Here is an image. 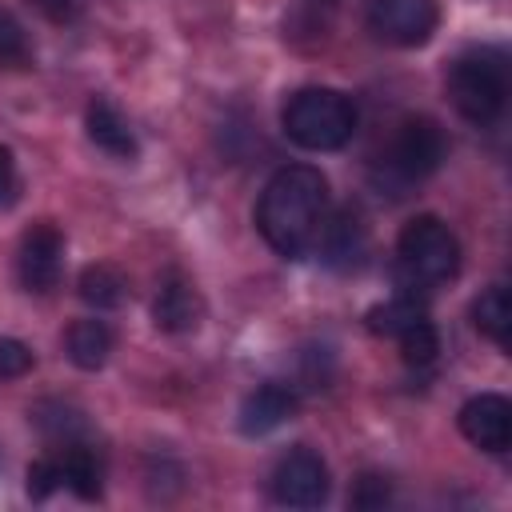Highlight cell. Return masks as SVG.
Segmentation results:
<instances>
[{"label": "cell", "mask_w": 512, "mask_h": 512, "mask_svg": "<svg viewBox=\"0 0 512 512\" xmlns=\"http://www.w3.org/2000/svg\"><path fill=\"white\" fill-rule=\"evenodd\" d=\"M328 216V180L312 164H284L268 176L256 200V232L284 260H304L316 252Z\"/></svg>", "instance_id": "1"}, {"label": "cell", "mask_w": 512, "mask_h": 512, "mask_svg": "<svg viewBox=\"0 0 512 512\" xmlns=\"http://www.w3.org/2000/svg\"><path fill=\"white\" fill-rule=\"evenodd\" d=\"M356 104L352 96H344L340 88L328 84H308L296 88L284 108H280V128L284 136L304 148V152H336L352 140L356 132Z\"/></svg>", "instance_id": "2"}, {"label": "cell", "mask_w": 512, "mask_h": 512, "mask_svg": "<svg viewBox=\"0 0 512 512\" xmlns=\"http://www.w3.org/2000/svg\"><path fill=\"white\" fill-rule=\"evenodd\" d=\"M448 100L468 124L500 120L508 104V56L500 48H468L448 68Z\"/></svg>", "instance_id": "3"}, {"label": "cell", "mask_w": 512, "mask_h": 512, "mask_svg": "<svg viewBox=\"0 0 512 512\" xmlns=\"http://www.w3.org/2000/svg\"><path fill=\"white\" fill-rule=\"evenodd\" d=\"M396 260L408 288H440L460 272V240L440 216L420 212L400 228Z\"/></svg>", "instance_id": "4"}, {"label": "cell", "mask_w": 512, "mask_h": 512, "mask_svg": "<svg viewBox=\"0 0 512 512\" xmlns=\"http://www.w3.org/2000/svg\"><path fill=\"white\" fill-rule=\"evenodd\" d=\"M448 156V140H444V128L432 120V116H408L388 152L380 156V168H376V180L388 184L396 196H404V188L428 180Z\"/></svg>", "instance_id": "5"}, {"label": "cell", "mask_w": 512, "mask_h": 512, "mask_svg": "<svg viewBox=\"0 0 512 512\" xmlns=\"http://www.w3.org/2000/svg\"><path fill=\"white\" fill-rule=\"evenodd\" d=\"M440 24L436 0H364V28L392 48H424Z\"/></svg>", "instance_id": "6"}, {"label": "cell", "mask_w": 512, "mask_h": 512, "mask_svg": "<svg viewBox=\"0 0 512 512\" xmlns=\"http://www.w3.org/2000/svg\"><path fill=\"white\" fill-rule=\"evenodd\" d=\"M272 500L284 508H320L332 492L328 464L312 448H292L272 468Z\"/></svg>", "instance_id": "7"}, {"label": "cell", "mask_w": 512, "mask_h": 512, "mask_svg": "<svg viewBox=\"0 0 512 512\" xmlns=\"http://www.w3.org/2000/svg\"><path fill=\"white\" fill-rule=\"evenodd\" d=\"M64 272V232L52 224H32L20 236L16 276L28 292H52Z\"/></svg>", "instance_id": "8"}, {"label": "cell", "mask_w": 512, "mask_h": 512, "mask_svg": "<svg viewBox=\"0 0 512 512\" xmlns=\"http://www.w3.org/2000/svg\"><path fill=\"white\" fill-rule=\"evenodd\" d=\"M456 424H460L464 440L480 452L500 456L512 448V404L500 392H480V396L464 400L456 412Z\"/></svg>", "instance_id": "9"}, {"label": "cell", "mask_w": 512, "mask_h": 512, "mask_svg": "<svg viewBox=\"0 0 512 512\" xmlns=\"http://www.w3.org/2000/svg\"><path fill=\"white\" fill-rule=\"evenodd\" d=\"M316 252L328 268L336 272H352L364 264L368 256V224L356 208H340L332 216H324V228H320V240H316Z\"/></svg>", "instance_id": "10"}, {"label": "cell", "mask_w": 512, "mask_h": 512, "mask_svg": "<svg viewBox=\"0 0 512 512\" xmlns=\"http://www.w3.org/2000/svg\"><path fill=\"white\" fill-rule=\"evenodd\" d=\"M300 408V396L292 384H280V380H268L260 388H252L240 404V432L244 436H268L276 432L284 420H292Z\"/></svg>", "instance_id": "11"}, {"label": "cell", "mask_w": 512, "mask_h": 512, "mask_svg": "<svg viewBox=\"0 0 512 512\" xmlns=\"http://www.w3.org/2000/svg\"><path fill=\"white\" fill-rule=\"evenodd\" d=\"M84 128H88V140H92L100 152L116 156V160H132V156L140 152L132 124H128V120L120 116V108H116L112 100H104V96H96V100L88 104Z\"/></svg>", "instance_id": "12"}, {"label": "cell", "mask_w": 512, "mask_h": 512, "mask_svg": "<svg viewBox=\"0 0 512 512\" xmlns=\"http://www.w3.org/2000/svg\"><path fill=\"white\" fill-rule=\"evenodd\" d=\"M152 320L160 332H192L200 324V300H196V288L180 276V272H168L156 300H152Z\"/></svg>", "instance_id": "13"}, {"label": "cell", "mask_w": 512, "mask_h": 512, "mask_svg": "<svg viewBox=\"0 0 512 512\" xmlns=\"http://www.w3.org/2000/svg\"><path fill=\"white\" fill-rule=\"evenodd\" d=\"M64 352H68V360H72L80 372H96V368H104L108 356H112V328H108L104 320H96V316L76 320V324L68 328V336H64Z\"/></svg>", "instance_id": "14"}, {"label": "cell", "mask_w": 512, "mask_h": 512, "mask_svg": "<svg viewBox=\"0 0 512 512\" xmlns=\"http://www.w3.org/2000/svg\"><path fill=\"white\" fill-rule=\"evenodd\" d=\"M472 324L496 348H508V340H512V296H508L504 284H492L472 300Z\"/></svg>", "instance_id": "15"}, {"label": "cell", "mask_w": 512, "mask_h": 512, "mask_svg": "<svg viewBox=\"0 0 512 512\" xmlns=\"http://www.w3.org/2000/svg\"><path fill=\"white\" fill-rule=\"evenodd\" d=\"M56 464H60V480H64V488L72 492V496H80V500H100V460H96V452L92 448H84V444H68L60 456H56Z\"/></svg>", "instance_id": "16"}, {"label": "cell", "mask_w": 512, "mask_h": 512, "mask_svg": "<svg viewBox=\"0 0 512 512\" xmlns=\"http://www.w3.org/2000/svg\"><path fill=\"white\" fill-rule=\"evenodd\" d=\"M76 292H80V300H84L88 308H96V312H112V308L124 304V296H128V280H124L112 264H88V268L80 272V280H76Z\"/></svg>", "instance_id": "17"}, {"label": "cell", "mask_w": 512, "mask_h": 512, "mask_svg": "<svg viewBox=\"0 0 512 512\" xmlns=\"http://www.w3.org/2000/svg\"><path fill=\"white\" fill-rule=\"evenodd\" d=\"M424 316H428V312H424V300H416L412 292H400V296H392V300L368 308L364 324H368V332H376V336H392V340H396L404 328H412V324L424 320Z\"/></svg>", "instance_id": "18"}, {"label": "cell", "mask_w": 512, "mask_h": 512, "mask_svg": "<svg viewBox=\"0 0 512 512\" xmlns=\"http://www.w3.org/2000/svg\"><path fill=\"white\" fill-rule=\"evenodd\" d=\"M396 344H400V360H404L408 368H428V364H436V356H440V336H436V328H432L428 316L416 320L412 328H404V332L396 336Z\"/></svg>", "instance_id": "19"}, {"label": "cell", "mask_w": 512, "mask_h": 512, "mask_svg": "<svg viewBox=\"0 0 512 512\" xmlns=\"http://www.w3.org/2000/svg\"><path fill=\"white\" fill-rule=\"evenodd\" d=\"M28 60H32V44H28L24 24L0 12V68H24Z\"/></svg>", "instance_id": "20"}, {"label": "cell", "mask_w": 512, "mask_h": 512, "mask_svg": "<svg viewBox=\"0 0 512 512\" xmlns=\"http://www.w3.org/2000/svg\"><path fill=\"white\" fill-rule=\"evenodd\" d=\"M60 484H64V480H60V464H56V456H44V460L28 464V496H32V500H48Z\"/></svg>", "instance_id": "21"}, {"label": "cell", "mask_w": 512, "mask_h": 512, "mask_svg": "<svg viewBox=\"0 0 512 512\" xmlns=\"http://www.w3.org/2000/svg\"><path fill=\"white\" fill-rule=\"evenodd\" d=\"M32 368V348L16 336H0V380H16Z\"/></svg>", "instance_id": "22"}, {"label": "cell", "mask_w": 512, "mask_h": 512, "mask_svg": "<svg viewBox=\"0 0 512 512\" xmlns=\"http://www.w3.org/2000/svg\"><path fill=\"white\" fill-rule=\"evenodd\" d=\"M352 504L356 508H384L388 504V480L384 476H360V484H356V492H352Z\"/></svg>", "instance_id": "23"}, {"label": "cell", "mask_w": 512, "mask_h": 512, "mask_svg": "<svg viewBox=\"0 0 512 512\" xmlns=\"http://www.w3.org/2000/svg\"><path fill=\"white\" fill-rule=\"evenodd\" d=\"M16 156H12V148H4L0 144V208H8L12 200H16Z\"/></svg>", "instance_id": "24"}, {"label": "cell", "mask_w": 512, "mask_h": 512, "mask_svg": "<svg viewBox=\"0 0 512 512\" xmlns=\"http://www.w3.org/2000/svg\"><path fill=\"white\" fill-rule=\"evenodd\" d=\"M48 20L64 24V20H76L80 16V0H32Z\"/></svg>", "instance_id": "25"}]
</instances>
